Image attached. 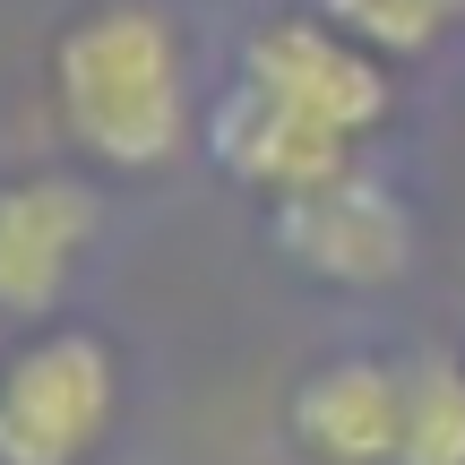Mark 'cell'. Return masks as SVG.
<instances>
[{
    "instance_id": "5",
    "label": "cell",
    "mask_w": 465,
    "mask_h": 465,
    "mask_svg": "<svg viewBox=\"0 0 465 465\" xmlns=\"http://www.w3.org/2000/svg\"><path fill=\"white\" fill-rule=\"evenodd\" d=\"M95 242H104V182L86 164L0 173V328L61 319Z\"/></svg>"
},
{
    "instance_id": "6",
    "label": "cell",
    "mask_w": 465,
    "mask_h": 465,
    "mask_svg": "<svg viewBox=\"0 0 465 465\" xmlns=\"http://www.w3.org/2000/svg\"><path fill=\"white\" fill-rule=\"evenodd\" d=\"M199 155H207L216 182L250 190L259 207H276V199H293V190L328 182V173L362 164L353 138H336V130H319V121L284 113L276 95H259V86H242V78H224L216 95L199 104Z\"/></svg>"
},
{
    "instance_id": "1",
    "label": "cell",
    "mask_w": 465,
    "mask_h": 465,
    "mask_svg": "<svg viewBox=\"0 0 465 465\" xmlns=\"http://www.w3.org/2000/svg\"><path fill=\"white\" fill-rule=\"evenodd\" d=\"M44 104L69 164L95 182H155L182 155H199V86L190 44L155 0H78L52 26Z\"/></svg>"
},
{
    "instance_id": "9",
    "label": "cell",
    "mask_w": 465,
    "mask_h": 465,
    "mask_svg": "<svg viewBox=\"0 0 465 465\" xmlns=\"http://www.w3.org/2000/svg\"><path fill=\"white\" fill-rule=\"evenodd\" d=\"M345 35H362L380 61H422L465 26V0H319Z\"/></svg>"
},
{
    "instance_id": "3",
    "label": "cell",
    "mask_w": 465,
    "mask_h": 465,
    "mask_svg": "<svg viewBox=\"0 0 465 465\" xmlns=\"http://www.w3.org/2000/svg\"><path fill=\"white\" fill-rule=\"evenodd\" d=\"M267 250L328 293H388L414 276V199L362 155L267 207Z\"/></svg>"
},
{
    "instance_id": "2",
    "label": "cell",
    "mask_w": 465,
    "mask_h": 465,
    "mask_svg": "<svg viewBox=\"0 0 465 465\" xmlns=\"http://www.w3.org/2000/svg\"><path fill=\"white\" fill-rule=\"evenodd\" d=\"M121 431V353L78 319L0 345V465H95Z\"/></svg>"
},
{
    "instance_id": "7",
    "label": "cell",
    "mask_w": 465,
    "mask_h": 465,
    "mask_svg": "<svg viewBox=\"0 0 465 465\" xmlns=\"http://www.w3.org/2000/svg\"><path fill=\"white\" fill-rule=\"evenodd\" d=\"M405 362L397 353H319L284 388V440L302 465H397Z\"/></svg>"
},
{
    "instance_id": "4",
    "label": "cell",
    "mask_w": 465,
    "mask_h": 465,
    "mask_svg": "<svg viewBox=\"0 0 465 465\" xmlns=\"http://www.w3.org/2000/svg\"><path fill=\"white\" fill-rule=\"evenodd\" d=\"M232 78L276 95L284 113L319 121V130L353 138V147H371V138L397 121V61H380L362 35H345L319 0L311 9L259 17V26L242 35V52H232Z\"/></svg>"
},
{
    "instance_id": "8",
    "label": "cell",
    "mask_w": 465,
    "mask_h": 465,
    "mask_svg": "<svg viewBox=\"0 0 465 465\" xmlns=\"http://www.w3.org/2000/svg\"><path fill=\"white\" fill-rule=\"evenodd\" d=\"M397 465H465V353H405Z\"/></svg>"
}]
</instances>
